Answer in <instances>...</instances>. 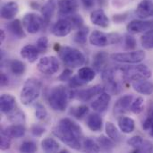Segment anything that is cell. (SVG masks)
Instances as JSON below:
<instances>
[{"label": "cell", "instance_id": "1", "mask_svg": "<svg viewBox=\"0 0 153 153\" xmlns=\"http://www.w3.org/2000/svg\"><path fill=\"white\" fill-rule=\"evenodd\" d=\"M52 134L69 148L80 151L82 146L81 126L70 118H63L52 130Z\"/></svg>", "mask_w": 153, "mask_h": 153}, {"label": "cell", "instance_id": "2", "mask_svg": "<svg viewBox=\"0 0 153 153\" xmlns=\"http://www.w3.org/2000/svg\"><path fill=\"white\" fill-rule=\"evenodd\" d=\"M69 99L70 91L63 85L51 88L48 93V103L49 107L58 112H63L66 109Z\"/></svg>", "mask_w": 153, "mask_h": 153}, {"label": "cell", "instance_id": "3", "mask_svg": "<svg viewBox=\"0 0 153 153\" xmlns=\"http://www.w3.org/2000/svg\"><path fill=\"white\" fill-rule=\"evenodd\" d=\"M59 57L63 64L69 68H77L82 66L86 58L82 52L72 47H63L58 50Z\"/></svg>", "mask_w": 153, "mask_h": 153}, {"label": "cell", "instance_id": "4", "mask_svg": "<svg viewBox=\"0 0 153 153\" xmlns=\"http://www.w3.org/2000/svg\"><path fill=\"white\" fill-rule=\"evenodd\" d=\"M41 82L36 78H29L23 84L21 93L20 100L22 105L29 106L32 104L40 95Z\"/></svg>", "mask_w": 153, "mask_h": 153}, {"label": "cell", "instance_id": "5", "mask_svg": "<svg viewBox=\"0 0 153 153\" xmlns=\"http://www.w3.org/2000/svg\"><path fill=\"white\" fill-rule=\"evenodd\" d=\"M119 70L125 80L126 81H138L143 79H149L152 77L151 69L145 65H128L117 68Z\"/></svg>", "mask_w": 153, "mask_h": 153}, {"label": "cell", "instance_id": "6", "mask_svg": "<svg viewBox=\"0 0 153 153\" xmlns=\"http://www.w3.org/2000/svg\"><path fill=\"white\" fill-rule=\"evenodd\" d=\"M89 41L92 46L104 48L109 45L118 44L121 42V36L116 33L107 34L100 30H94L91 32L89 38Z\"/></svg>", "mask_w": 153, "mask_h": 153}, {"label": "cell", "instance_id": "7", "mask_svg": "<svg viewBox=\"0 0 153 153\" xmlns=\"http://www.w3.org/2000/svg\"><path fill=\"white\" fill-rule=\"evenodd\" d=\"M105 90H106L105 87L98 84V85L90 87L88 89L71 91H70V99H75V100L82 101V102H87V101H90L94 97L100 95L103 91H105Z\"/></svg>", "mask_w": 153, "mask_h": 153}, {"label": "cell", "instance_id": "8", "mask_svg": "<svg viewBox=\"0 0 153 153\" xmlns=\"http://www.w3.org/2000/svg\"><path fill=\"white\" fill-rule=\"evenodd\" d=\"M45 21L42 16L34 13H26L22 18V24L26 31L30 34L38 33L44 26Z\"/></svg>", "mask_w": 153, "mask_h": 153}, {"label": "cell", "instance_id": "9", "mask_svg": "<svg viewBox=\"0 0 153 153\" xmlns=\"http://www.w3.org/2000/svg\"><path fill=\"white\" fill-rule=\"evenodd\" d=\"M145 56H146V54L143 50L115 53L111 55V58L114 61L124 63V64H138L143 61Z\"/></svg>", "mask_w": 153, "mask_h": 153}, {"label": "cell", "instance_id": "10", "mask_svg": "<svg viewBox=\"0 0 153 153\" xmlns=\"http://www.w3.org/2000/svg\"><path fill=\"white\" fill-rule=\"evenodd\" d=\"M38 70L47 75H53L59 70V61L54 56H48L40 58L37 64Z\"/></svg>", "mask_w": 153, "mask_h": 153}, {"label": "cell", "instance_id": "11", "mask_svg": "<svg viewBox=\"0 0 153 153\" xmlns=\"http://www.w3.org/2000/svg\"><path fill=\"white\" fill-rule=\"evenodd\" d=\"M73 25L67 18H61L51 28V33L58 38H63L70 34L72 31Z\"/></svg>", "mask_w": 153, "mask_h": 153}, {"label": "cell", "instance_id": "12", "mask_svg": "<svg viewBox=\"0 0 153 153\" xmlns=\"http://www.w3.org/2000/svg\"><path fill=\"white\" fill-rule=\"evenodd\" d=\"M127 143L134 149V152H151L153 151L152 143L139 135L131 137Z\"/></svg>", "mask_w": 153, "mask_h": 153}, {"label": "cell", "instance_id": "13", "mask_svg": "<svg viewBox=\"0 0 153 153\" xmlns=\"http://www.w3.org/2000/svg\"><path fill=\"white\" fill-rule=\"evenodd\" d=\"M57 5L58 14L61 17H67L74 14L79 9V3L77 0H59Z\"/></svg>", "mask_w": 153, "mask_h": 153}, {"label": "cell", "instance_id": "14", "mask_svg": "<svg viewBox=\"0 0 153 153\" xmlns=\"http://www.w3.org/2000/svg\"><path fill=\"white\" fill-rule=\"evenodd\" d=\"M101 78L105 82V89H108L116 94L119 92L120 88L118 86V83L115 80V74L113 69L109 67L104 68L101 72Z\"/></svg>", "mask_w": 153, "mask_h": 153}, {"label": "cell", "instance_id": "15", "mask_svg": "<svg viewBox=\"0 0 153 153\" xmlns=\"http://www.w3.org/2000/svg\"><path fill=\"white\" fill-rule=\"evenodd\" d=\"M153 29V21L146 20H134L127 24L126 30L130 33H142Z\"/></svg>", "mask_w": 153, "mask_h": 153}, {"label": "cell", "instance_id": "16", "mask_svg": "<svg viewBox=\"0 0 153 153\" xmlns=\"http://www.w3.org/2000/svg\"><path fill=\"white\" fill-rule=\"evenodd\" d=\"M110 101H111V95L109 93L103 91L99 95V97L96 100H94L91 102V106L94 111L98 113H105L109 107Z\"/></svg>", "mask_w": 153, "mask_h": 153}, {"label": "cell", "instance_id": "17", "mask_svg": "<svg viewBox=\"0 0 153 153\" xmlns=\"http://www.w3.org/2000/svg\"><path fill=\"white\" fill-rule=\"evenodd\" d=\"M134 100V96L132 94H126L120 99H118L114 106V114L116 115H122L126 113L132 105Z\"/></svg>", "mask_w": 153, "mask_h": 153}, {"label": "cell", "instance_id": "18", "mask_svg": "<svg viewBox=\"0 0 153 153\" xmlns=\"http://www.w3.org/2000/svg\"><path fill=\"white\" fill-rule=\"evenodd\" d=\"M91 22L100 28L106 29L109 26V19L103 9H96L91 13Z\"/></svg>", "mask_w": 153, "mask_h": 153}, {"label": "cell", "instance_id": "19", "mask_svg": "<svg viewBox=\"0 0 153 153\" xmlns=\"http://www.w3.org/2000/svg\"><path fill=\"white\" fill-rule=\"evenodd\" d=\"M16 108V100L11 94H2L0 98V109L4 115H8Z\"/></svg>", "mask_w": 153, "mask_h": 153}, {"label": "cell", "instance_id": "20", "mask_svg": "<svg viewBox=\"0 0 153 153\" xmlns=\"http://www.w3.org/2000/svg\"><path fill=\"white\" fill-rule=\"evenodd\" d=\"M19 12V5L14 1H9L1 8V17L4 20H13Z\"/></svg>", "mask_w": 153, "mask_h": 153}, {"label": "cell", "instance_id": "21", "mask_svg": "<svg viewBox=\"0 0 153 153\" xmlns=\"http://www.w3.org/2000/svg\"><path fill=\"white\" fill-rule=\"evenodd\" d=\"M132 87L135 91L143 95H152L153 93V82L148 81V79L134 81L132 82Z\"/></svg>", "mask_w": 153, "mask_h": 153}, {"label": "cell", "instance_id": "22", "mask_svg": "<svg viewBox=\"0 0 153 153\" xmlns=\"http://www.w3.org/2000/svg\"><path fill=\"white\" fill-rule=\"evenodd\" d=\"M136 15L140 19H146L153 16V2L152 0H143L135 10Z\"/></svg>", "mask_w": 153, "mask_h": 153}, {"label": "cell", "instance_id": "23", "mask_svg": "<svg viewBox=\"0 0 153 153\" xmlns=\"http://www.w3.org/2000/svg\"><path fill=\"white\" fill-rule=\"evenodd\" d=\"M39 51L37 48V47H35L33 45H30V44L24 46L20 51L21 56L31 64L35 63L37 61V59L39 57Z\"/></svg>", "mask_w": 153, "mask_h": 153}, {"label": "cell", "instance_id": "24", "mask_svg": "<svg viewBox=\"0 0 153 153\" xmlns=\"http://www.w3.org/2000/svg\"><path fill=\"white\" fill-rule=\"evenodd\" d=\"M117 125L120 129V131L123 134H131L134 131L135 128V122L133 118L121 116L117 119Z\"/></svg>", "mask_w": 153, "mask_h": 153}, {"label": "cell", "instance_id": "25", "mask_svg": "<svg viewBox=\"0 0 153 153\" xmlns=\"http://www.w3.org/2000/svg\"><path fill=\"white\" fill-rule=\"evenodd\" d=\"M6 28L14 37L18 39H24L26 37V33L23 30V24L18 19H14L11 21L6 25Z\"/></svg>", "mask_w": 153, "mask_h": 153}, {"label": "cell", "instance_id": "26", "mask_svg": "<svg viewBox=\"0 0 153 153\" xmlns=\"http://www.w3.org/2000/svg\"><path fill=\"white\" fill-rule=\"evenodd\" d=\"M87 126L92 132H100L103 127V120L100 114L93 113L91 114L87 118Z\"/></svg>", "mask_w": 153, "mask_h": 153}, {"label": "cell", "instance_id": "27", "mask_svg": "<svg viewBox=\"0 0 153 153\" xmlns=\"http://www.w3.org/2000/svg\"><path fill=\"white\" fill-rule=\"evenodd\" d=\"M108 60V53H106L105 51L97 53L93 57V62H92L93 69H95L97 72H102V70L107 67L106 65Z\"/></svg>", "mask_w": 153, "mask_h": 153}, {"label": "cell", "instance_id": "28", "mask_svg": "<svg viewBox=\"0 0 153 153\" xmlns=\"http://www.w3.org/2000/svg\"><path fill=\"white\" fill-rule=\"evenodd\" d=\"M7 135H9L12 139H19L24 136L26 133V129L22 125L13 124L10 126H7L3 130Z\"/></svg>", "mask_w": 153, "mask_h": 153}, {"label": "cell", "instance_id": "29", "mask_svg": "<svg viewBox=\"0 0 153 153\" xmlns=\"http://www.w3.org/2000/svg\"><path fill=\"white\" fill-rule=\"evenodd\" d=\"M56 0H47L44 5L41 7V14L46 23H48L54 15L56 10Z\"/></svg>", "mask_w": 153, "mask_h": 153}, {"label": "cell", "instance_id": "30", "mask_svg": "<svg viewBox=\"0 0 153 153\" xmlns=\"http://www.w3.org/2000/svg\"><path fill=\"white\" fill-rule=\"evenodd\" d=\"M77 75L81 79V81L86 85L87 83H89L94 80V78L96 77V72L93 68L84 66V67H81L78 70Z\"/></svg>", "mask_w": 153, "mask_h": 153}, {"label": "cell", "instance_id": "31", "mask_svg": "<svg viewBox=\"0 0 153 153\" xmlns=\"http://www.w3.org/2000/svg\"><path fill=\"white\" fill-rule=\"evenodd\" d=\"M41 148L45 152H57L60 149V145L55 139L47 137L41 142Z\"/></svg>", "mask_w": 153, "mask_h": 153}, {"label": "cell", "instance_id": "32", "mask_svg": "<svg viewBox=\"0 0 153 153\" xmlns=\"http://www.w3.org/2000/svg\"><path fill=\"white\" fill-rule=\"evenodd\" d=\"M105 130L109 138H111L114 142L119 143L122 140V136L118 131V129L116 127V126L112 122H107L105 125Z\"/></svg>", "mask_w": 153, "mask_h": 153}, {"label": "cell", "instance_id": "33", "mask_svg": "<svg viewBox=\"0 0 153 153\" xmlns=\"http://www.w3.org/2000/svg\"><path fill=\"white\" fill-rule=\"evenodd\" d=\"M9 69L13 74L19 76V75H22L25 73L26 65L23 62L17 59H13L9 62Z\"/></svg>", "mask_w": 153, "mask_h": 153}, {"label": "cell", "instance_id": "34", "mask_svg": "<svg viewBox=\"0 0 153 153\" xmlns=\"http://www.w3.org/2000/svg\"><path fill=\"white\" fill-rule=\"evenodd\" d=\"M82 150L85 152H99L101 151L99 143L91 138L82 139Z\"/></svg>", "mask_w": 153, "mask_h": 153}, {"label": "cell", "instance_id": "35", "mask_svg": "<svg viewBox=\"0 0 153 153\" xmlns=\"http://www.w3.org/2000/svg\"><path fill=\"white\" fill-rule=\"evenodd\" d=\"M97 143H99L100 150L104 152H112L116 146L114 141L111 138L106 137L105 135H101L97 138Z\"/></svg>", "mask_w": 153, "mask_h": 153}, {"label": "cell", "instance_id": "36", "mask_svg": "<svg viewBox=\"0 0 153 153\" xmlns=\"http://www.w3.org/2000/svg\"><path fill=\"white\" fill-rule=\"evenodd\" d=\"M89 113V108L85 105L74 107L69 110V114L78 120H82Z\"/></svg>", "mask_w": 153, "mask_h": 153}, {"label": "cell", "instance_id": "37", "mask_svg": "<svg viewBox=\"0 0 153 153\" xmlns=\"http://www.w3.org/2000/svg\"><path fill=\"white\" fill-rule=\"evenodd\" d=\"M7 118L9 119V121L13 124H19V125H22L25 123V115L24 113L20 110L19 108H15L13 112H11L10 114L7 115Z\"/></svg>", "mask_w": 153, "mask_h": 153}, {"label": "cell", "instance_id": "38", "mask_svg": "<svg viewBox=\"0 0 153 153\" xmlns=\"http://www.w3.org/2000/svg\"><path fill=\"white\" fill-rule=\"evenodd\" d=\"M88 34H89V28L86 26H82L74 34V42L81 44V45L85 44L88 39Z\"/></svg>", "mask_w": 153, "mask_h": 153}, {"label": "cell", "instance_id": "39", "mask_svg": "<svg viewBox=\"0 0 153 153\" xmlns=\"http://www.w3.org/2000/svg\"><path fill=\"white\" fill-rule=\"evenodd\" d=\"M141 43L145 49H153V29L146 31L142 36Z\"/></svg>", "mask_w": 153, "mask_h": 153}, {"label": "cell", "instance_id": "40", "mask_svg": "<svg viewBox=\"0 0 153 153\" xmlns=\"http://www.w3.org/2000/svg\"><path fill=\"white\" fill-rule=\"evenodd\" d=\"M144 109V100L142 97H138L137 99L134 100V101L132 102L130 110L135 114V115H139L141 114Z\"/></svg>", "mask_w": 153, "mask_h": 153}, {"label": "cell", "instance_id": "41", "mask_svg": "<svg viewBox=\"0 0 153 153\" xmlns=\"http://www.w3.org/2000/svg\"><path fill=\"white\" fill-rule=\"evenodd\" d=\"M38 150V147L36 145V143L32 141H25L23 142L20 148H19V151L21 152L24 153H33L36 152Z\"/></svg>", "mask_w": 153, "mask_h": 153}, {"label": "cell", "instance_id": "42", "mask_svg": "<svg viewBox=\"0 0 153 153\" xmlns=\"http://www.w3.org/2000/svg\"><path fill=\"white\" fill-rule=\"evenodd\" d=\"M65 18H67L72 25H73V28H77V29H80L83 26V19L82 17L80 15V14H76V13H74V14H71L67 17H65Z\"/></svg>", "mask_w": 153, "mask_h": 153}, {"label": "cell", "instance_id": "43", "mask_svg": "<svg viewBox=\"0 0 153 153\" xmlns=\"http://www.w3.org/2000/svg\"><path fill=\"white\" fill-rule=\"evenodd\" d=\"M11 140L12 138L7 135L3 130L1 131V136H0V149L2 151H6L10 149L11 147Z\"/></svg>", "mask_w": 153, "mask_h": 153}, {"label": "cell", "instance_id": "44", "mask_svg": "<svg viewBox=\"0 0 153 153\" xmlns=\"http://www.w3.org/2000/svg\"><path fill=\"white\" fill-rule=\"evenodd\" d=\"M35 116H36L37 119H39V120H44L48 117L47 109L45 108V107L42 104L38 103L35 106Z\"/></svg>", "mask_w": 153, "mask_h": 153}, {"label": "cell", "instance_id": "45", "mask_svg": "<svg viewBox=\"0 0 153 153\" xmlns=\"http://www.w3.org/2000/svg\"><path fill=\"white\" fill-rule=\"evenodd\" d=\"M137 42L134 36L127 34L125 37V48L126 50H133L136 48Z\"/></svg>", "mask_w": 153, "mask_h": 153}, {"label": "cell", "instance_id": "46", "mask_svg": "<svg viewBox=\"0 0 153 153\" xmlns=\"http://www.w3.org/2000/svg\"><path fill=\"white\" fill-rule=\"evenodd\" d=\"M48 47V39L47 37H40L37 40V48L39 53H45Z\"/></svg>", "mask_w": 153, "mask_h": 153}, {"label": "cell", "instance_id": "47", "mask_svg": "<svg viewBox=\"0 0 153 153\" xmlns=\"http://www.w3.org/2000/svg\"><path fill=\"white\" fill-rule=\"evenodd\" d=\"M68 85L71 89H78L80 87H82L84 86L85 84L81 81V79L78 77V75H74V76H72L71 79L68 81Z\"/></svg>", "mask_w": 153, "mask_h": 153}, {"label": "cell", "instance_id": "48", "mask_svg": "<svg viewBox=\"0 0 153 153\" xmlns=\"http://www.w3.org/2000/svg\"><path fill=\"white\" fill-rule=\"evenodd\" d=\"M46 132V129L40 126H33L30 129V133L35 137H41Z\"/></svg>", "mask_w": 153, "mask_h": 153}, {"label": "cell", "instance_id": "49", "mask_svg": "<svg viewBox=\"0 0 153 153\" xmlns=\"http://www.w3.org/2000/svg\"><path fill=\"white\" fill-rule=\"evenodd\" d=\"M72 74H73V71L68 67V68L65 69L62 72V74L58 76V80L61 82H68L71 79Z\"/></svg>", "mask_w": 153, "mask_h": 153}, {"label": "cell", "instance_id": "50", "mask_svg": "<svg viewBox=\"0 0 153 153\" xmlns=\"http://www.w3.org/2000/svg\"><path fill=\"white\" fill-rule=\"evenodd\" d=\"M0 84L1 87H5L9 84V78L4 73H1L0 75Z\"/></svg>", "mask_w": 153, "mask_h": 153}, {"label": "cell", "instance_id": "51", "mask_svg": "<svg viewBox=\"0 0 153 153\" xmlns=\"http://www.w3.org/2000/svg\"><path fill=\"white\" fill-rule=\"evenodd\" d=\"M82 2L83 5L88 9L92 8L95 4V0H82Z\"/></svg>", "mask_w": 153, "mask_h": 153}, {"label": "cell", "instance_id": "52", "mask_svg": "<svg viewBox=\"0 0 153 153\" xmlns=\"http://www.w3.org/2000/svg\"><path fill=\"white\" fill-rule=\"evenodd\" d=\"M4 39H5V32L4 30H0V41H1V43H3Z\"/></svg>", "mask_w": 153, "mask_h": 153}, {"label": "cell", "instance_id": "53", "mask_svg": "<svg viewBox=\"0 0 153 153\" xmlns=\"http://www.w3.org/2000/svg\"><path fill=\"white\" fill-rule=\"evenodd\" d=\"M150 135L152 136V137H153V124L152 125V126H151V128H150Z\"/></svg>", "mask_w": 153, "mask_h": 153}, {"label": "cell", "instance_id": "54", "mask_svg": "<svg viewBox=\"0 0 153 153\" xmlns=\"http://www.w3.org/2000/svg\"><path fill=\"white\" fill-rule=\"evenodd\" d=\"M149 117H151L152 118H153V108H152V112H151V114H150V116Z\"/></svg>", "mask_w": 153, "mask_h": 153}]
</instances>
